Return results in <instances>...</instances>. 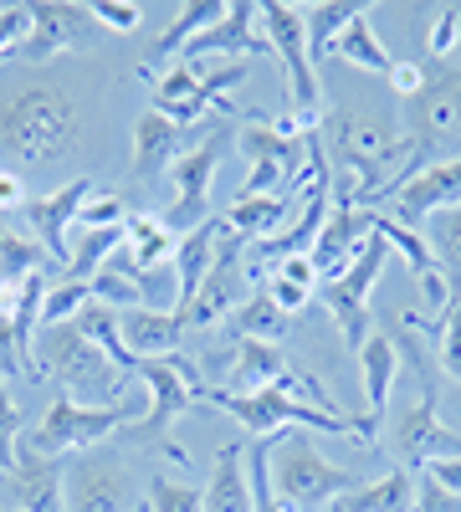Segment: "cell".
<instances>
[{
  "mask_svg": "<svg viewBox=\"0 0 461 512\" xmlns=\"http://www.w3.org/2000/svg\"><path fill=\"white\" fill-rule=\"evenodd\" d=\"M395 344H400L405 359H415V374H421V400L400 405L395 420L380 425V441L400 461V472H426V466L441 461V456H461V431L441 425V390H436V369H431V359L421 349V328L405 318Z\"/></svg>",
  "mask_w": 461,
  "mask_h": 512,
  "instance_id": "obj_2",
  "label": "cell"
},
{
  "mask_svg": "<svg viewBox=\"0 0 461 512\" xmlns=\"http://www.w3.org/2000/svg\"><path fill=\"white\" fill-rule=\"evenodd\" d=\"M144 502H149V512H200V487L175 482V477H149Z\"/></svg>",
  "mask_w": 461,
  "mask_h": 512,
  "instance_id": "obj_38",
  "label": "cell"
},
{
  "mask_svg": "<svg viewBox=\"0 0 461 512\" xmlns=\"http://www.w3.org/2000/svg\"><path fill=\"white\" fill-rule=\"evenodd\" d=\"M257 36L282 57L287 67V103H292V118H308L318 123L323 113V82H318V67L308 57V21H303V6L292 0H272V6H257Z\"/></svg>",
  "mask_w": 461,
  "mask_h": 512,
  "instance_id": "obj_7",
  "label": "cell"
},
{
  "mask_svg": "<svg viewBox=\"0 0 461 512\" xmlns=\"http://www.w3.org/2000/svg\"><path fill=\"white\" fill-rule=\"evenodd\" d=\"M359 11H369V6H354V0H323V6H303V21H308V57H313V67L328 57V41L339 36Z\"/></svg>",
  "mask_w": 461,
  "mask_h": 512,
  "instance_id": "obj_31",
  "label": "cell"
},
{
  "mask_svg": "<svg viewBox=\"0 0 461 512\" xmlns=\"http://www.w3.org/2000/svg\"><path fill=\"white\" fill-rule=\"evenodd\" d=\"M374 231L385 236V246H395V251L405 256V267H410L415 282H426V277L441 267L436 256H431V246H426V236H421V231H410V226H400L395 216H380V226H374Z\"/></svg>",
  "mask_w": 461,
  "mask_h": 512,
  "instance_id": "obj_35",
  "label": "cell"
},
{
  "mask_svg": "<svg viewBox=\"0 0 461 512\" xmlns=\"http://www.w3.org/2000/svg\"><path fill=\"white\" fill-rule=\"evenodd\" d=\"M139 379H144V390H149V415L139 425H129L118 441H129V436H149V441H170V420L190 405L205 400V390L211 384L200 379V364L190 354H164V359H144L139 364Z\"/></svg>",
  "mask_w": 461,
  "mask_h": 512,
  "instance_id": "obj_9",
  "label": "cell"
},
{
  "mask_svg": "<svg viewBox=\"0 0 461 512\" xmlns=\"http://www.w3.org/2000/svg\"><path fill=\"white\" fill-rule=\"evenodd\" d=\"M16 374H31V344L11 318H0V379H16Z\"/></svg>",
  "mask_w": 461,
  "mask_h": 512,
  "instance_id": "obj_40",
  "label": "cell"
},
{
  "mask_svg": "<svg viewBox=\"0 0 461 512\" xmlns=\"http://www.w3.org/2000/svg\"><path fill=\"white\" fill-rule=\"evenodd\" d=\"M385 82L395 88V98L415 103V98H421V88H426V62H395Z\"/></svg>",
  "mask_w": 461,
  "mask_h": 512,
  "instance_id": "obj_45",
  "label": "cell"
},
{
  "mask_svg": "<svg viewBox=\"0 0 461 512\" xmlns=\"http://www.w3.org/2000/svg\"><path fill=\"white\" fill-rule=\"evenodd\" d=\"M118 338L139 364L144 359H164V354H180V338H185V318L180 313H149V308H129L118 313Z\"/></svg>",
  "mask_w": 461,
  "mask_h": 512,
  "instance_id": "obj_21",
  "label": "cell"
},
{
  "mask_svg": "<svg viewBox=\"0 0 461 512\" xmlns=\"http://www.w3.org/2000/svg\"><path fill=\"white\" fill-rule=\"evenodd\" d=\"M139 512H149V502H144V507H139Z\"/></svg>",
  "mask_w": 461,
  "mask_h": 512,
  "instance_id": "obj_47",
  "label": "cell"
},
{
  "mask_svg": "<svg viewBox=\"0 0 461 512\" xmlns=\"http://www.w3.org/2000/svg\"><path fill=\"white\" fill-rule=\"evenodd\" d=\"M144 482L118 446H93L67 456V512H139Z\"/></svg>",
  "mask_w": 461,
  "mask_h": 512,
  "instance_id": "obj_6",
  "label": "cell"
},
{
  "mask_svg": "<svg viewBox=\"0 0 461 512\" xmlns=\"http://www.w3.org/2000/svg\"><path fill=\"white\" fill-rule=\"evenodd\" d=\"M93 190H98V185L82 175V180H67V185L52 190V195H41V200H26V205H21V216L31 221L41 251H47L57 267H67V256H72V236H67V231H77V216H82V205H88Z\"/></svg>",
  "mask_w": 461,
  "mask_h": 512,
  "instance_id": "obj_17",
  "label": "cell"
},
{
  "mask_svg": "<svg viewBox=\"0 0 461 512\" xmlns=\"http://www.w3.org/2000/svg\"><path fill=\"white\" fill-rule=\"evenodd\" d=\"M251 52H272V47L257 36V6H251V0H236V6H231L211 31H200V36L190 41V47L180 52V62H200V57L246 62Z\"/></svg>",
  "mask_w": 461,
  "mask_h": 512,
  "instance_id": "obj_19",
  "label": "cell"
},
{
  "mask_svg": "<svg viewBox=\"0 0 461 512\" xmlns=\"http://www.w3.org/2000/svg\"><path fill=\"white\" fill-rule=\"evenodd\" d=\"M93 303V287L88 282H57V287H47V297H41V328H62V323H72L82 308Z\"/></svg>",
  "mask_w": 461,
  "mask_h": 512,
  "instance_id": "obj_36",
  "label": "cell"
},
{
  "mask_svg": "<svg viewBox=\"0 0 461 512\" xmlns=\"http://www.w3.org/2000/svg\"><path fill=\"white\" fill-rule=\"evenodd\" d=\"M200 512H251V477H246V446L226 441L216 451L211 477L200 482Z\"/></svg>",
  "mask_w": 461,
  "mask_h": 512,
  "instance_id": "obj_23",
  "label": "cell"
},
{
  "mask_svg": "<svg viewBox=\"0 0 461 512\" xmlns=\"http://www.w3.org/2000/svg\"><path fill=\"white\" fill-rule=\"evenodd\" d=\"M77 134V103L57 82H21L0 93V154H11L16 164H57L77 149Z\"/></svg>",
  "mask_w": 461,
  "mask_h": 512,
  "instance_id": "obj_1",
  "label": "cell"
},
{
  "mask_svg": "<svg viewBox=\"0 0 461 512\" xmlns=\"http://www.w3.org/2000/svg\"><path fill=\"white\" fill-rule=\"evenodd\" d=\"M47 267H52V256L41 251L36 236H11L6 226H0V287H16L31 272H47Z\"/></svg>",
  "mask_w": 461,
  "mask_h": 512,
  "instance_id": "obj_32",
  "label": "cell"
},
{
  "mask_svg": "<svg viewBox=\"0 0 461 512\" xmlns=\"http://www.w3.org/2000/svg\"><path fill=\"white\" fill-rule=\"evenodd\" d=\"M31 374H52L62 384V395L82 400V405H118V400H129V395H123L129 374H123L88 333H77V323L36 328Z\"/></svg>",
  "mask_w": 461,
  "mask_h": 512,
  "instance_id": "obj_3",
  "label": "cell"
},
{
  "mask_svg": "<svg viewBox=\"0 0 461 512\" xmlns=\"http://www.w3.org/2000/svg\"><path fill=\"white\" fill-rule=\"evenodd\" d=\"M241 82H246V62H221L216 72H200L195 62H170V67L154 77V113H164V118L180 123V128L200 123L211 108L241 113V108L226 103V93L241 88Z\"/></svg>",
  "mask_w": 461,
  "mask_h": 512,
  "instance_id": "obj_8",
  "label": "cell"
},
{
  "mask_svg": "<svg viewBox=\"0 0 461 512\" xmlns=\"http://www.w3.org/2000/svg\"><path fill=\"white\" fill-rule=\"evenodd\" d=\"M441 369L451 374V379H461V292L451 297V308L441 313Z\"/></svg>",
  "mask_w": 461,
  "mask_h": 512,
  "instance_id": "obj_42",
  "label": "cell"
},
{
  "mask_svg": "<svg viewBox=\"0 0 461 512\" xmlns=\"http://www.w3.org/2000/svg\"><path fill=\"white\" fill-rule=\"evenodd\" d=\"M93 31L98 26H93L88 6H77V0H36V6H31V36L21 41L16 62L41 67V62H52V57H67Z\"/></svg>",
  "mask_w": 461,
  "mask_h": 512,
  "instance_id": "obj_14",
  "label": "cell"
},
{
  "mask_svg": "<svg viewBox=\"0 0 461 512\" xmlns=\"http://www.w3.org/2000/svg\"><path fill=\"white\" fill-rule=\"evenodd\" d=\"M395 205V221L400 226H421L426 216H441V210H456L461 205V159H436L426 169H415V175L390 195Z\"/></svg>",
  "mask_w": 461,
  "mask_h": 512,
  "instance_id": "obj_18",
  "label": "cell"
},
{
  "mask_svg": "<svg viewBox=\"0 0 461 512\" xmlns=\"http://www.w3.org/2000/svg\"><path fill=\"white\" fill-rule=\"evenodd\" d=\"M26 200H31L26 175H21V169H11V164H0V216H6V210H21Z\"/></svg>",
  "mask_w": 461,
  "mask_h": 512,
  "instance_id": "obj_46",
  "label": "cell"
},
{
  "mask_svg": "<svg viewBox=\"0 0 461 512\" xmlns=\"http://www.w3.org/2000/svg\"><path fill=\"white\" fill-rule=\"evenodd\" d=\"M149 415V400H118V405H82L57 395L47 405V415L36 420V431L26 446H36L41 456H77V451H93L103 441H118L129 425H139Z\"/></svg>",
  "mask_w": 461,
  "mask_h": 512,
  "instance_id": "obj_5",
  "label": "cell"
},
{
  "mask_svg": "<svg viewBox=\"0 0 461 512\" xmlns=\"http://www.w3.org/2000/svg\"><path fill=\"white\" fill-rule=\"evenodd\" d=\"M16 512H67V456H41L36 446H16L11 472L0 477Z\"/></svg>",
  "mask_w": 461,
  "mask_h": 512,
  "instance_id": "obj_15",
  "label": "cell"
},
{
  "mask_svg": "<svg viewBox=\"0 0 461 512\" xmlns=\"http://www.w3.org/2000/svg\"><path fill=\"white\" fill-rule=\"evenodd\" d=\"M385 251H390L385 236L374 231L354 262H349L339 277H328V282L318 287L323 308L333 313V323H339L344 344H349L354 354L364 349V338H369V292H374V282H380V272H385Z\"/></svg>",
  "mask_w": 461,
  "mask_h": 512,
  "instance_id": "obj_10",
  "label": "cell"
},
{
  "mask_svg": "<svg viewBox=\"0 0 461 512\" xmlns=\"http://www.w3.org/2000/svg\"><path fill=\"white\" fill-rule=\"evenodd\" d=\"M328 57H339V62H349L354 72H374V77H390V67H395V57L385 52V41H380V31L369 26V11H359L339 36L328 41Z\"/></svg>",
  "mask_w": 461,
  "mask_h": 512,
  "instance_id": "obj_27",
  "label": "cell"
},
{
  "mask_svg": "<svg viewBox=\"0 0 461 512\" xmlns=\"http://www.w3.org/2000/svg\"><path fill=\"white\" fill-rule=\"evenodd\" d=\"M374 226H380V210H364V205H349V200H333V205H328L323 231H318V236H313V246H308L318 282L339 277V272L354 262V256L364 251V241L374 236Z\"/></svg>",
  "mask_w": 461,
  "mask_h": 512,
  "instance_id": "obj_16",
  "label": "cell"
},
{
  "mask_svg": "<svg viewBox=\"0 0 461 512\" xmlns=\"http://www.w3.org/2000/svg\"><path fill=\"white\" fill-rule=\"evenodd\" d=\"M0 67H6V57H0Z\"/></svg>",
  "mask_w": 461,
  "mask_h": 512,
  "instance_id": "obj_48",
  "label": "cell"
},
{
  "mask_svg": "<svg viewBox=\"0 0 461 512\" xmlns=\"http://www.w3.org/2000/svg\"><path fill=\"white\" fill-rule=\"evenodd\" d=\"M456 47H461V6H446V11L436 16L431 36H426V52H431L436 62H446Z\"/></svg>",
  "mask_w": 461,
  "mask_h": 512,
  "instance_id": "obj_44",
  "label": "cell"
},
{
  "mask_svg": "<svg viewBox=\"0 0 461 512\" xmlns=\"http://www.w3.org/2000/svg\"><path fill=\"white\" fill-rule=\"evenodd\" d=\"M175 246H180V236L170 231L164 216H129L123 221V251H129V262H139V267L175 262Z\"/></svg>",
  "mask_w": 461,
  "mask_h": 512,
  "instance_id": "obj_29",
  "label": "cell"
},
{
  "mask_svg": "<svg viewBox=\"0 0 461 512\" xmlns=\"http://www.w3.org/2000/svg\"><path fill=\"white\" fill-rule=\"evenodd\" d=\"M359 487L364 477H354L349 466H333L308 431L272 436V492L287 512H328L339 497Z\"/></svg>",
  "mask_w": 461,
  "mask_h": 512,
  "instance_id": "obj_4",
  "label": "cell"
},
{
  "mask_svg": "<svg viewBox=\"0 0 461 512\" xmlns=\"http://www.w3.org/2000/svg\"><path fill=\"white\" fill-rule=\"evenodd\" d=\"M226 395H251V390H282L287 379V354L277 344H257V338H236V359L226 354Z\"/></svg>",
  "mask_w": 461,
  "mask_h": 512,
  "instance_id": "obj_22",
  "label": "cell"
},
{
  "mask_svg": "<svg viewBox=\"0 0 461 512\" xmlns=\"http://www.w3.org/2000/svg\"><path fill=\"white\" fill-rule=\"evenodd\" d=\"M298 200H292L287 190L282 195H236L231 200V210L221 216V226L226 231H236V236H246V241H267V236H277L292 216H298Z\"/></svg>",
  "mask_w": 461,
  "mask_h": 512,
  "instance_id": "obj_25",
  "label": "cell"
},
{
  "mask_svg": "<svg viewBox=\"0 0 461 512\" xmlns=\"http://www.w3.org/2000/svg\"><path fill=\"white\" fill-rule=\"evenodd\" d=\"M226 11H231V6H221V0H195V6H185V11L170 21V31L154 41V62H159V67H164V62H180V52L190 47L200 31H211Z\"/></svg>",
  "mask_w": 461,
  "mask_h": 512,
  "instance_id": "obj_30",
  "label": "cell"
},
{
  "mask_svg": "<svg viewBox=\"0 0 461 512\" xmlns=\"http://www.w3.org/2000/svg\"><path fill=\"white\" fill-rule=\"evenodd\" d=\"M231 128H216L205 144H195V149H185L175 164H170V180H175V210L164 221H170V231L175 236H185V231H195V226H205L211 221V180H216V169H221V154L231 149Z\"/></svg>",
  "mask_w": 461,
  "mask_h": 512,
  "instance_id": "obj_13",
  "label": "cell"
},
{
  "mask_svg": "<svg viewBox=\"0 0 461 512\" xmlns=\"http://www.w3.org/2000/svg\"><path fill=\"white\" fill-rule=\"evenodd\" d=\"M400 344L390 333H369L364 349H359V374H364V400H369V420L385 425L390 415V390H395V374H400Z\"/></svg>",
  "mask_w": 461,
  "mask_h": 512,
  "instance_id": "obj_24",
  "label": "cell"
},
{
  "mask_svg": "<svg viewBox=\"0 0 461 512\" xmlns=\"http://www.w3.org/2000/svg\"><path fill=\"white\" fill-rule=\"evenodd\" d=\"M313 287H318V272H313V256L308 251H292V256H282V262L272 267V277H267V297H272V308L292 323L308 303H313Z\"/></svg>",
  "mask_w": 461,
  "mask_h": 512,
  "instance_id": "obj_26",
  "label": "cell"
},
{
  "mask_svg": "<svg viewBox=\"0 0 461 512\" xmlns=\"http://www.w3.org/2000/svg\"><path fill=\"white\" fill-rule=\"evenodd\" d=\"M16 446H21V405L11 400L6 379H0V477L11 472V461H16Z\"/></svg>",
  "mask_w": 461,
  "mask_h": 512,
  "instance_id": "obj_41",
  "label": "cell"
},
{
  "mask_svg": "<svg viewBox=\"0 0 461 512\" xmlns=\"http://www.w3.org/2000/svg\"><path fill=\"white\" fill-rule=\"evenodd\" d=\"M410 149L431 159L441 149H451V159H461V67H426V88L410 103Z\"/></svg>",
  "mask_w": 461,
  "mask_h": 512,
  "instance_id": "obj_11",
  "label": "cell"
},
{
  "mask_svg": "<svg viewBox=\"0 0 461 512\" xmlns=\"http://www.w3.org/2000/svg\"><path fill=\"white\" fill-rule=\"evenodd\" d=\"M185 144H190V134L180 123H170L164 113H139V123H134V159H129V169H134V180H154V175H164L180 154H185Z\"/></svg>",
  "mask_w": 461,
  "mask_h": 512,
  "instance_id": "obj_20",
  "label": "cell"
},
{
  "mask_svg": "<svg viewBox=\"0 0 461 512\" xmlns=\"http://www.w3.org/2000/svg\"><path fill=\"white\" fill-rule=\"evenodd\" d=\"M426 246H431L436 262H441L451 292H461V205H456V210H441V216H431Z\"/></svg>",
  "mask_w": 461,
  "mask_h": 512,
  "instance_id": "obj_34",
  "label": "cell"
},
{
  "mask_svg": "<svg viewBox=\"0 0 461 512\" xmlns=\"http://www.w3.org/2000/svg\"><path fill=\"white\" fill-rule=\"evenodd\" d=\"M231 333L236 338H257V344H277V338L287 333V318L272 308L267 292H251L246 303L231 313Z\"/></svg>",
  "mask_w": 461,
  "mask_h": 512,
  "instance_id": "obj_33",
  "label": "cell"
},
{
  "mask_svg": "<svg viewBox=\"0 0 461 512\" xmlns=\"http://www.w3.org/2000/svg\"><path fill=\"white\" fill-rule=\"evenodd\" d=\"M246 236H236V231H226L221 226V236H216V262H211V272H205V282H200V292H195V303H190V313H185V328L195 323V328H211V323H221V318H231L246 297H251V267H246Z\"/></svg>",
  "mask_w": 461,
  "mask_h": 512,
  "instance_id": "obj_12",
  "label": "cell"
},
{
  "mask_svg": "<svg viewBox=\"0 0 461 512\" xmlns=\"http://www.w3.org/2000/svg\"><path fill=\"white\" fill-rule=\"evenodd\" d=\"M88 16H93V26H103V31L129 36V31H139L144 6H139V0H98V6H88Z\"/></svg>",
  "mask_w": 461,
  "mask_h": 512,
  "instance_id": "obj_39",
  "label": "cell"
},
{
  "mask_svg": "<svg viewBox=\"0 0 461 512\" xmlns=\"http://www.w3.org/2000/svg\"><path fill=\"white\" fill-rule=\"evenodd\" d=\"M415 507V472H385V477H374L364 482L359 492L339 497L328 512H410Z\"/></svg>",
  "mask_w": 461,
  "mask_h": 512,
  "instance_id": "obj_28",
  "label": "cell"
},
{
  "mask_svg": "<svg viewBox=\"0 0 461 512\" xmlns=\"http://www.w3.org/2000/svg\"><path fill=\"white\" fill-rule=\"evenodd\" d=\"M410 512H461V492L441 487L436 477L426 472H415V507Z\"/></svg>",
  "mask_w": 461,
  "mask_h": 512,
  "instance_id": "obj_43",
  "label": "cell"
},
{
  "mask_svg": "<svg viewBox=\"0 0 461 512\" xmlns=\"http://www.w3.org/2000/svg\"><path fill=\"white\" fill-rule=\"evenodd\" d=\"M123 221H129V205H123V195L93 190L88 205H82V216H77V231H123Z\"/></svg>",
  "mask_w": 461,
  "mask_h": 512,
  "instance_id": "obj_37",
  "label": "cell"
}]
</instances>
